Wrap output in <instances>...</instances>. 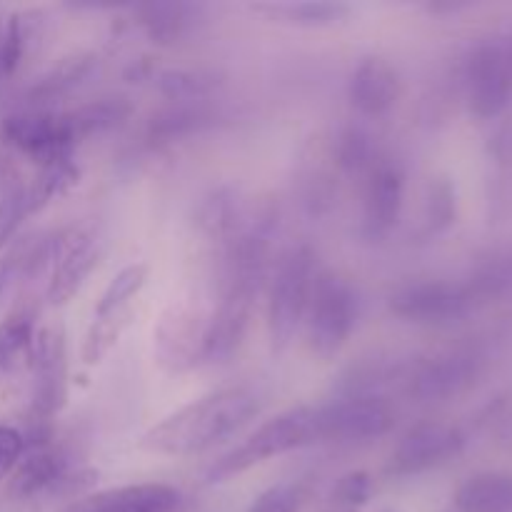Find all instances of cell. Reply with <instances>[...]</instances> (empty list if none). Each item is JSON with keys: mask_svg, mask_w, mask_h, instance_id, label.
Segmentation results:
<instances>
[{"mask_svg": "<svg viewBox=\"0 0 512 512\" xmlns=\"http://www.w3.org/2000/svg\"><path fill=\"white\" fill-rule=\"evenodd\" d=\"M258 408V395L245 385L220 388L160 420L143 435L140 448L170 458L200 455L238 433Z\"/></svg>", "mask_w": 512, "mask_h": 512, "instance_id": "cell-1", "label": "cell"}, {"mask_svg": "<svg viewBox=\"0 0 512 512\" xmlns=\"http://www.w3.org/2000/svg\"><path fill=\"white\" fill-rule=\"evenodd\" d=\"M315 440H318L315 408H308V405L290 408L285 413L275 415V418L265 420L243 443L235 445L230 453L215 460L208 468V473H205V483H225V480L235 478V475L248 473L250 468L265 463V460L293 453V450L305 448V445L315 443Z\"/></svg>", "mask_w": 512, "mask_h": 512, "instance_id": "cell-2", "label": "cell"}, {"mask_svg": "<svg viewBox=\"0 0 512 512\" xmlns=\"http://www.w3.org/2000/svg\"><path fill=\"white\" fill-rule=\"evenodd\" d=\"M315 278V253L308 245L290 248L280 258L268 300V333L273 353L280 355L293 345L305 320Z\"/></svg>", "mask_w": 512, "mask_h": 512, "instance_id": "cell-3", "label": "cell"}, {"mask_svg": "<svg viewBox=\"0 0 512 512\" xmlns=\"http://www.w3.org/2000/svg\"><path fill=\"white\" fill-rule=\"evenodd\" d=\"M303 323L310 353L320 360H333L358 323V295L353 285L328 270L318 273Z\"/></svg>", "mask_w": 512, "mask_h": 512, "instance_id": "cell-4", "label": "cell"}, {"mask_svg": "<svg viewBox=\"0 0 512 512\" xmlns=\"http://www.w3.org/2000/svg\"><path fill=\"white\" fill-rule=\"evenodd\" d=\"M318 440L368 443L388 435L395 425V410L380 395H340L333 403L315 408Z\"/></svg>", "mask_w": 512, "mask_h": 512, "instance_id": "cell-5", "label": "cell"}, {"mask_svg": "<svg viewBox=\"0 0 512 512\" xmlns=\"http://www.w3.org/2000/svg\"><path fill=\"white\" fill-rule=\"evenodd\" d=\"M473 303V293L445 280H423L395 290L388 308L395 318L415 325H445L463 318Z\"/></svg>", "mask_w": 512, "mask_h": 512, "instance_id": "cell-6", "label": "cell"}, {"mask_svg": "<svg viewBox=\"0 0 512 512\" xmlns=\"http://www.w3.org/2000/svg\"><path fill=\"white\" fill-rule=\"evenodd\" d=\"M208 328V318H203L195 305L173 303L160 318L155 328V358L158 365L170 375L188 373L200 363L203 355V338Z\"/></svg>", "mask_w": 512, "mask_h": 512, "instance_id": "cell-7", "label": "cell"}, {"mask_svg": "<svg viewBox=\"0 0 512 512\" xmlns=\"http://www.w3.org/2000/svg\"><path fill=\"white\" fill-rule=\"evenodd\" d=\"M0 135L15 150L28 155L33 163L45 165L55 160L73 158L75 143L68 135L60 113H48V110H20V113L8 115L0 125Z\"/></svg>", "mask_w": 512, "mask_h": 512, "instance_id": "cell-8", "label": "cell"}, {"mask_svg": "<svg viewBox=\"0 0 512 512\" xmlns=\"http://www.w3.org/2000/svg\"><path fill=\"white\" fill-rule=\"evenodd\" d=\"M30 368L35 370L33 410L40 420H50L68 405V343L63 328L35 333Z\"/></svg>", "mask_w": 512, "mask_h": 512, "instance_id": "cell-9", "label": "cell"}, {"mask_svg": "<svg viewBox=\"0 0 512 512\" xmlns=\"http://www.w3.org/2000/svg\"><path fill=\"white\" fill-rule=\"evenodd\" d=\"M465 440L458 428L443 423H420L410 428L390 455L388 473L395 478H413L448 463L463 450Z\"/></svg>", "mask_w": 512, "mask_h": 512, "instance_id": "cell-10", "label": "cell"}, {"mask_svg": "<svg viewBox=\"0 0 512 512\" xmlns=\"http://www.w3.org/2000/svg\"><path fill=\"white\" fill-rule=\"evenodd\" d=\"M98 258V245L83 230L70 228L55 233V255L50 265L48 293H45L50 303L65 305L73 300L98 265Z\"/></svg>", "mask_w": 512, "mask_h": 512, "instance_id": "cell-11", "label": "cell"}, {"mask_svg": "<svg viewBox=\"0 0 512 512\" xmlns=\"http://www.w3.org/2000/svg\"><path fill=\"white\" fill-rule=\"evenodd\" d=\"M405 200V173L393 158H380L365 175L363 228L373 240L385 238L398 225Z\"/></svg>", "mask_w": 512, "mask_h": 512, "instance_id": "cell-12", "label": "cell"}, {"mask_svg": "<svg viewBox=\"0 0 512 512\" xmlns=\"http://www.w3.org/2000/svg\"><path fill=\"white\" fill-rule=\"evenodd\" d=\"M183 493L168 483H138L98 490L58 512H180Z\"/></svg>", "mask_w": 512, "mask_h": 512, "instance_id": "cell-13", "label": "cell"}, {"mask_svg": "<svg viewBox=\"0 0 512 512\" xmlns=\"http://www.w3.org/2000/svg\"><path fill=\"white\" fill-rule=\"evenodd\" d=\"M470 108L480 118H493L508 105L512 83L500 43H485L468 60Z\"/></svg>", "mask_w": 512, "mask_h": 512, "instance_id": "cell-14", "label": "cell"}, {"mask_svg": "<svg viewBox=\"0 0 512 512\" xmlns=\"http://www.w3.org/2000/svg\"><path fill=\"white\" fill-rule=\"evenodd\" d=\"M475 378V360L463 353L435 355L408 375V393L420 403H438L463 393Z\"/></svg>", "mask_w": 512, "mask_h": 512, "instance_id": "cell-15", "label": "cell"}, {"mask_svg": "<svg viewBox=\"0 0 512 512\" xmlns=\"http://www.w3.org/2000/svg\"><path fill=\"white\" fill-rule=\"evenodd\" d=\"M348 98L365 118L390 113L400 98L398 70L380 55H368L355 65L348 83Z\"/></svg>", "mask_w": 512, "mask_h": 512, "instance_id": "cell-16", "label": "cell"}, {"mask_svg": "<svg viewBox=\"0 0 512 512\" xmlns=\"http://www.w3.org/2000/svg\"><path fill=\"white\" fill-rule=\"evenodd\" d=\"M138 25L153 43L158 45H175L183 38H188L200 25L205 13V5L200 3H145L133 8Z\"/></svg>", "mask_w": 512, "mask_h": 512, "instance_id": "cell-17", "label": "cell"}, {"mask_svg": "<svg viewBox=\"0 0 512 512\" xmlns=\"http://www.w3.org/2000/svg\"><path fill=\"white\" fill-rule=\"evenodd\" d=\"M195 223H198L200 233L205 238L220 245V253H223L238 238L240 230L248 223V218H245L240 195L233 188H218L200 203Z\"/></svg>", "mask_w": 512, "mask_h": 512, "instance_id": "cell-18", "label": "cell"}, {"mask_svg": "<svg viewBox=\"0 0 512 512\" xmlns=\"http://www.w3.org/2000/svg\"><path fill=\"white\" fill-rule=\"evenodd\" d=\"M250 10L263 18L280 25H293V28H333L345 23L353 13L348 3H320V0H303V3H255Z\"/></svg>", "mask_w": 512, "mask_h": 512, "instance_id": "cell-19", "label": "cell"}, {"mask_svg": "<svg viewBox=\"0 0 512 512\" xmlns=\"http://www.w3.org/2000/svg\"><path fill=\"white\" fill-rule=\"evenodd\" d=\"M95 68H98V55L95 53L65 55L58 65H53V68L30 88V103L43 105L50 103V100L65 98V95L73 93L75 88H80V85L93 75Z\"/></svg>", "mask_w": 512, "mask_h": 512, "instance_id": "cell-20", "label": "cell"}, {"mask_svg": "<svg viewBox=\"0 0 512 512\" xmlns=\"http://www.w3.org/2000/svg\"><path fill=\"white\" fill-rule=\"evenodd\" d=\"M133 113V105L125 98H100L93 100L88 105H80V108L70 110L63 115V123L68 128V135L73 138V143L78 145L80 140L90 138V135L108 133V130L118 128Z\"/></svg>", "mask_w": 512, "mask_h": 512, "instance_id": "cell-21", "label": "cell"}, {"mask_svg": "<svg viewBox=\"0 0 512 512\" xmlns=\"http://www.w3.org/2000/svg\"><path fill=\"white\" fill-rule=\"evenodd\" d=\"M458 512H512V473H480L455 493Z\"/></svg>", "mask_w": 512, "mask_h": 512, "instance_id": "cell-22", "label": "cell"}, {"mask_svg": "<svg viewBox=\"0 0 512 512\" xmlns=\"http://www.w3.org/2000/svg\"><path fill=\"white\" fill-rule=\"evenodd\" d=\"M215 113L205 103H175L173 108L153 115L148 125V138L153 143H173L188 138L213 125Z\"/></svg>", "mask_w": 512, "mask_h": 512, "instance_id": "cell-23", "label": "cell"}, {"mask_svg": "<svg viewBox=\"0 0 512 512\" xmlns=\"http://www.w3.org/2000/svg\"><path fill=\"white\" fill-rule=\"evenodd\" d=\"M80 185V168L75 165L73 158L55 160V163L40 165L38 175L30 183V188H25V203H28V215L40 213L43 208H48L53 200L63 198L70 190H75Z\"/></svg>", "mask_w": 512, "mask_h": 512, "instance_id": "cell-24", "label": "cell"}, {"mask_svg": "<svg viewBox=\"0 0 512 512\" xmlns=\"http://www.w3.org/2000/svg\"><path fill=\"white\" fill-rule=\"evenodd\" d=\"M135 310L133 305H125V308L113 310V313L95 315L93 325L88 328L83 340V350H80V358L85 365H100L110 355V350L120 343L123 333L128 330L130 320H133Z\"/></svg>", "mask_w": 512, "mask_h": 512, "instance_id": "cell-25", "label": "cell"}, {"mask_svg": "<svg viewBox=\"0 0 512 512\" xmlns=\"http://www.w3.org/2000/svg\"><path fill=\"white\" fill-rule=\"evenodd\" d=\"M35 343V325L30 313H13L0 323V370L15 373L30 365Z\"/></svg>", "mask_w": 512, "mask_h": 512, "instance_id": "cell-26", "label": "cell"}, {"mask_svg": "<svg viewBox=\"0 0 512 512\" xmlns=\"http://www.w3.org/2000/svg\"><path fill=\"white\" fill-rule=\"evenodd\" d=\"M383 158V153L375 145L373 135L360 125H348L338 135L335 143V163L350 175H368L373 165Z\"/></svg>", "mask_w": 512, "mask_h": 512, "instance_id": "cell-27", "label": "cell"}, {"mask_svg": "<svg viewBox=\"0 0 512 512\" xmlns=\"http://www.w3.org/2000/svg\"><path fill=\"white\" fill-rule=\"evenodd\" d=\"M158 88L173 103H203L218 88V78L205 70L173 68L158 75Z\"/></svg>", "mask_w": 512, "mask_h": 512, "instance_id": "cell-28", "label": "cell"}, {"mask_svg": "<svg viewBox=\"0 0 512 512\" xmlns=\"http://www.w3.org/2000/svg\"><path fill=\"white\" fill-rule=\"evenodd\" d=\"M148 275H150V268L145 263L125 265V268L120 270L113 280H110L108 288L103 290L98 305H95V315L113 313V310L130 305V300H133L135 295L145 288V283H148Z\"/></svg>", "mask_w": 512, "mask_h": 512, "instance_id": "cell-29", "label": "cell"}, {"mask_svg": "<svg viewBox=\"0 0 512 512\" xmlns=\"http://www.w3.org/2000/svg\"><path fill=\"white\" fill-rule=\"evenodd\" d=\"M455 220V190L448 180H433L425 198V233H443Z\"/></svg>", "mask_w": 512, "mask_h": 512, "instance_id": "cell-30", "label": "cell"}, {"mask_svg": "<svg viewBox=\"0 0 512 512\" xmlns=\"http://www.w3.org/2000/svg\"><path fill=\"white\" fill-rule=\"evenodd\" d=\"M28 38L30 30L23 15H8L3 28V45H0V75H13L20 68L25 50H28Z\"/></svg>", "mask_w": 512, "mask_h": 512, "instance_id": "cell-31", "label": "cell"}, {"mask_svg": "<svg viewBox=\"0 0 512 512\" xmlns=\"http://www.w3.org/2000/svg\"><path fill=\"white\" fill-rule=\"evenodd\" d=\"M28 218V203H25V185L10 183L0 195V250L13 240L15 230Z\"/></svg>", "mask_w": 512, "mask_h": 512, "instance_id": "cell-32", "label": "cell"}, {"mask_svg": "<svg viewBox=\"0 0 512 512\" xmlns=\"http://www.w3.org/2000/svg\"><path fill=\"white\" fill-rule=\"evenodd\" d=\"M303 488L298 483H275L258 495L248 512H300Z\"/></svg>", "mask_w": 512, "mask_h": 512, "instance_id": "cell-33", "label": "cell"}, {"mask_svg": "<svg viewBox=\"0 0 512 512\" xmlns=\"http://www.w3.org/2000/svg\"><path fill=\"white\" fill-rule=\"evenodd\" d=\"M373 498V478L365 470L345 473L333 488V503L340 508H363Z\"/></svg>", "mask_w": 512, "mask_h": 512, "instance_id": "cell-34", "label": "cell"}, {"mask_svg": "<svg viewBox=\"0 0 512 512\" xmlns=\"http://www.w3.org/2000/svg\"><path fill=\"white\" fill-rule=\"evenodd\" d=\"M25 453L23 433L8 425H0V480H8L15 465L20 463Z\"/></svg>", "mask_w": 512, "mask_h": 512, "instance_id": "cell-35", "label": "cell"}, {"mask_svg": "<svg viewBox=\"0 0 512 512\" xmlns=\"http://www.w3.org/2000/svg\"><path fill=\"white\" fill-rule=\"evenodd\" d=\"M13 275H18L15 273V263L10 255H5V258L0 260V300H3V293L5 288H8L10 280H13Z\"/></svg>", "mask_w": 512, "mask_h": 512, "instance_id": "cell-36", "label": "cell"}, {"mask_svg": "<svg viewBox=\"0 0 512 512\" xmlns=\"http://www.w3.org/2000/svg\"><path fill=\"white\" fill-rule=\"evenodd\" d=\"M3 28H5V20L0 18V45H3Z\"/></svg>", "mask_w": 512, "mask_h": 512, "instance_id": "cell-37", "label": "cell"}, {"mask_svg": "<svg viewBox=\"0 0 512 512\" xmlns=\"http://www.w3.org/2000/svg\"><path fill=\"white\" fill-rule=\"evenodd\" d=\"M388 512H393V510H388Z\"/></svg>", "mask_w": 512, "mask_h": 512, "instance_id": "cell-38", "label": "cell"}]
</instances>
